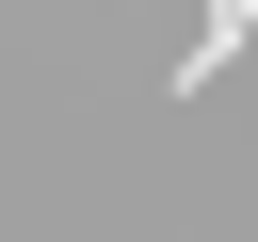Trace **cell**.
<instances>
[{
	"label": "cell",
	"mask_w": 258,
	"mask_h": 242,
	"mask_svg": "<svg viewBox=\"0 0 258 242\" xmlns=\"http://www.w3.org/2000/svg\"><path fill=\"white\" fill-rule=\"evenodd\" d=\"M242 32H258V0H210V16H194V48H177V97H194V81H226V65H242Z\"/></svg>",
	"instance_id": "obj_1"
}]
</instances>
